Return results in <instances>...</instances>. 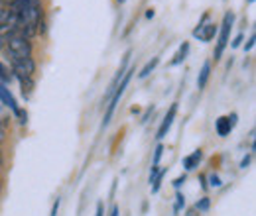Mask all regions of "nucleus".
I'll use <instances>...</instances> for the list:
<instances>
[{"instance_id": "obj_1", "label": "nucleus", "mask_w": 256, "mask_h": 216, "mask_svg": "<svg viewBox=\"0 0 256 216\" xmlns=\"http://www.w3.org/2000/svg\"><path fill=\"white\" fill-rule=\"evenodd\" d=\"M16 28L22 35L32 37L42 26V2L40 0H16L10 8Z\"/></svg>"}, {"instance_id": "obj_2", "label": "nucleus", "mask_w": 256, "mask_h": 216, "mask_svg": "<svg viewBox=\"0 0 256 216\" xmlns=\"http://www.w3.org/2000/svg\"><path fill=\"white\" fill-rule=\"evenodd\" d=\"M0 47L4 49V53L8 55L10 63L22 61V59H30L32 55V45L28 41L26 35H22L20 31H12L10 35H6L0 41Z\"/></svg>"}, {"instance_id": "obj_3", "label": "nucleus", "mask_w": 256, "mask_h": 216, "mask_svg": "<svg viewBox=\"0 0 256 216\" xmlns=\"http://www.w3.org/2000/svg\"><path fill=\"white\" fill-rule=\"evenodd\" d=\"M232 22H234V16L230 12H226L223 18V24H221V33H219V41H217V49H215V59H221L224 47L228 43V33L232 28Z\"/></svg>"}, {"instance_id": "obj_4", "label": "nucleus", "mask_w": 256, "mask_h": 216, "mask_svg": "<svg viewBox=\"0 0 256 216\" xmlns=\"http://www.w3.org/2000/svg\"><path fill=\"white\" fill-rule=\"evenodd\" d=\"M0 100H2V102H4V104H6V106H8V108L14 112V114H18V116L22 118V122H26V118H28V116H26V114H24V112L18 108L16 98H14V96H12V93L6 89V85H4V83H0Z\"/></svg>"}, {"instance_id": "obj_5", "label": "nucleus", "mask_w": 256, "mask_h": 216, "mask_svg": "<svg viewBox=\"0 0 256 216\" xmlns=\"http://www.w3.org/2000/svg\"><path fill=\"white\" fill-rule=\"evenodd\" d=\"M234 124H236V114H230V116H221L217 122H215V130H217V134L224 138V136H228L230 134V130L234 128Z\"/></svg>"}, {"instance_id": "obj_6", "label": "nucleus", "mask_w": 256, "mask_h": 216, "mask_svg": "<svg viewBox=\"0 0 256 216\" xmlns=\"http://www.w3.org/2000/svg\"><path fill=\"white\" fill-rule=\"evenodd\" d=\"M176 114H178V104H172V108L168 110V114H166V118H164V122H162L160 130H158V140L166 138L168 130L172 128V124H174V120H176Z\"/></svg>"}, {"instance_id": "obj_7", "label": "nucleus", "mask_w": 256, "mask_h": 216, "mask_svg": "<svg viewBox=\"0 0 256 216\" xmlns=\"http://www.w3.org/2000/svg\"><path fill=\"white\" fill-rule=\"evenodd\" d=\"M215 31H217L215 24H207V26H199L197 30H193V35L199 37L201 41H211L213 35H215Z\"/></svg>"}, {"instance_id": "obj_8", "label": "nucleus", "mask_w": 256, "mask_h": 216, "mask_svg": "<svg viewBox=\"0 0 256 216\" xmlns=\"http://www.w3.org/2000/svg\"><path fill=\"white\" fill-rule=\"evenodd\" d=\"M201 157H203V152L201 150H195L192 155H188V157H184V167L188 169V171H193L197 165H199V161H201Z\"/></svg>"}, {"instance_id": "obj_9", "label": "nucleus", "mask_w": 256, "mask_h": 216, "mask_svg": "<svg viewBox=\"0 0 256 216\" xmlns=\"http://www.w3.org/2000/svg\"><path fill=\"white\" fill-rule=\"evenodd\" d=\"M188 51H190V43L188 41H184L182 45H180V49H178V53L174 55V59H172V65H180V63L186 59V55H188Z\"/></svg>"}, {"instance_id": "obj_10", "label": "nucleus", "mask_w": 256, "mask_h": 216, "mask_svg": "<svg viewBox=\"0 0 256 216\" xmlns=\"http://www.w3.org/2000/svg\"><path fill=\"white\" fill-rule=\"evenodd\" d=\"M209 73H211V65H209V63H205V65H203V69H201V73H199V77H197V87H199V89H203V87L207 85Z\"/></svg>"}, {"instance_id": "obj_11", "label": "nucleus", "mask_w": 256, "mask_h": 216, "mask_svg": "<svg viewBox=\"0 0 256 216\" xmlns=\"http://www.w3.org/2000/svg\"><path fill=\"white\" fill-rule=\"evenodd\" d=\"M158 61H160V59H158V57H154L152 61L146 63V65H144V69L140 71V77H142V79H144V77H148V75H150V71H154V67L158 65Z\"/></svg>"}, {"instance_id": "obj_12", "label": "nucleus", "mask_w": 256, "mask_h": 216, "mask_svg": "<svg viewBox=\"0 0 256 216\" xmlns=\"http://www.w3.org/2000/svg\"><path fill=\"white\" fill-rule=\"evenodd\" d=\"M164 175H166V171H160V173L154 177V181H152V183H154V185H152V193H158V191H160V185H162Z\"/></svg>"}, {"instance_id": "obj_13", "label": "nucleus", "mask_w": 256, "mask_h": 216, "mask_svg": "<svg viewBox=\"0 0 256 216\" xmlns=\"http://www.w3.org/2000/svg\"><path fill=\"white\" fill-rule=\"evenodd\" d=\"M10 77H12V75L8 73V69H6V67H4L2 63H0V83H6V81H8Z\"/></svg>"}, {"instance_id": "obj_14", "label": "nucleus", "mask_w": 256, "mask_h": 216, "mask_svg": "<svg viewBox=\"0 0 256 216\" xmlns=\"http://www.w3.org/2000/svg\"><path fill=\"white\" fill-rule=\"evenodd\" d=\"M184 205H186V199H184V195H180V193H178V195H176V207H174V211L178 213Z\"/></svg>"}, {"instance_id": "obj_15", "label": "nucleus", "mask_w": 256, "mask_h": 216, "mask_svg": "<svg viewBox=\"0 0 256 216\" xmlns=\"http://www.w3.org/2000/svg\"><path fill=\"white\" fill-rule=\"evenodd\" d=\"M162 152H164V146H158V148H156V152H154V165H158V163H160V157H162Z\"/></svg>"}, {"instance_id": "obj_16", "label": "nucleus", "mask_w": 256, "mask_h": 216, "mask_svg": "<svg viewBox=\"0 0 256 216\" xmlns=\"http://www.w3.org/2000/svg\"><path fill=\"white\" fill-rule=\"evenodd\" d=\"M195 209H197V211H207V209H209V199H203L201 203H197Z\"/></svg>"}, {"instance_id": "obj_17", "label": "nucleus", "mask_w": 256, "mask_h": 216, "mask_svg": "<svg viewBox=\"0 0 256 216\" xmlns=\"http://www.w3.org/2000/svg\"><path fill=\"white\" fill-rule=\"evenodd\" d=\"M209 179H211V187H221V179H219V177H217L215 173H213V175H211Z\"/></svg>"}, {"instance_id": "obj_18", "label": "nucleus", "mask_w": 256, "mask_h": 216, "mask_svg": "<svg viewBox=\"0 0 256 216\" xmlns=\"http://www.w3.org/2000/svg\"><path fill=\"white\" fill-rule=\"evenodd\" d=\"M182 183H186V175H182V177H178V179L174 181V187H176V189H180V187H182Z\"/></svg>"}, {"instance_id": "obj_19", "label": "nucleus", "mask_w": 256, "mask_h": 216, "mask_svg": "<svg viewBox=\"0 0 256 216\" xmlns=\"http://www.w3.org/2000/svg\"><path fill=\"white\" fill-rule=\"evenodd\" d=\"M252 47H254V35H250V39H248V43L244 45V49H246V51H250Z\"/></svg>"}, {"instance_id": "obj_20", "label": "nucleus", "mask_w": 256, "mask_h": 216, "mask_svg": "<svg viewBox=\"0 0 256 216\" xmlns=\"http://www.w3.org/2000/svg\"><path fill=\"white\" fill-rule=\"evenodd\" d=\"M58 211H60V199L54 203V209H52V215L50 216H58Z\"/></svg>"}, {"instance_id": "obj_21", "label": "nucleus", "mask_w": 256, "mask_h": 216, "mask_svg": "<svg viewBox=\"0 0 256 216\" xmlns=\"http://www.w3.org/2000/svg\"><path fill=\"white\" fill-rule=\"evenodd\" d=\"M248 163H250V155H246V157L240 161V167H242V169H246V165H248Z\"/></svg>"}, {"instance_id": "obj_22", "label": "nucleus", "mask_w": 256, "mask_h": 216, "mask_svg": "<svg viewBox=\"0 0 256 216\" xmlns=\"http://www.w3.org/2000/svg\"><path fill=\"white\" fill-rule=\"evenodd\" d=\"M240 41H242V35H238V37L232 41V47H238V45H240Z\"/></svg>"}, {"instance_id": "obj_23", "label": "nucleus", "mask_w": 256, "mask_h": 216, "mask_svg": "<svg viewBox=\"0 0 256 216\" xmlns=\"http://www.w3.org/2000/svg\"><path fill=\"white\" fill-rule=\"evenodd\" d=\"M108 216H118V207H116V205L110 209V215H108Z\"/></svg>"}, {"instance_id": "obj_24", "label": "nucleus", "mask_w": 256, "mask_h": 216, "mask_svg": "<svg viewBox=\"0 0 256 216\" xmlns=\"http://www.w3.org/2000/svg\"><path fill=\"white\" fill-rule=\"evenodd\" d=\"M95 216H102V205H96V215Z\"/></svg>"}, {"instance_id": "obj_25", "label": "nucleus", "mask_w": 256, "mask_h": 216, "mask_svg": "<svg viewBox=\"0 0 256 216\" xmlns=\"http://www.w3.org/2000/svg\"><path fill=\"white\" fill-rule=\"evenodd\" d=\"M2 2H4V4H10V6H12V4L16 2V0H2Z\"/></svg>"}, {"instance_id": "obj_26", "label": "nucleus", "mask_w": 256, "mask_h": 216, "mask_svg": "<svg viewBox=\"0 0 256 216\" xmlns=\"http://www.w3.org/2000/svg\"><path fill=\"white\" fill-rule=\"evenodd\" d=\"M118 2H120V4H122V2H124V0H118Z\"/></svg>"}, {"instance_id": "obj_27", "label": "nucleus", "mask_w": 256, "mask_h": 216, "mask_svg": "<svg viewBox=\"0 0 256 216\" xmlns=\"http://www.w3.org/2000/svg\"><path fill=\"white\" fill-rule=\"evenodd\" d=\"M248 2H254V0H248Z\"/></svg>"}]
</instances>
